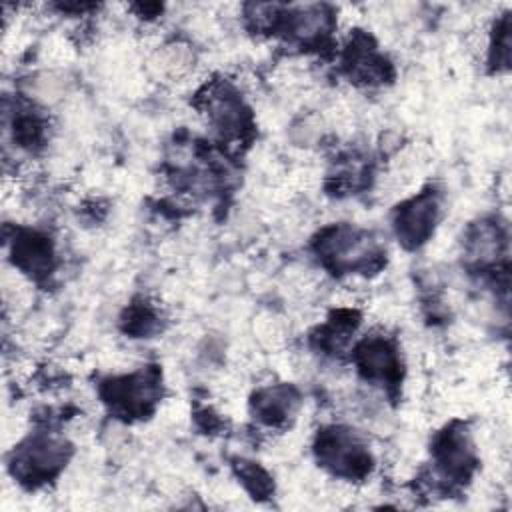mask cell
<instances>
[{
    "label": "cell",
    "mask_w": 512,
    "mask_h": 512,
    "mask_svg": "<svg viewBox=\"0 0 512 512\" xmlns=\"http://www.w3.org/2000/svg\"><path fill=\"white\" fill-rule=\"evenodd\" d=\"M436 200L430 196H420L410 206H406L398 216V234L404 238V242L418 244L422 242L436 220Z\"/></svg>",
    "instance_id": "cell-1"
}]
</instances>
